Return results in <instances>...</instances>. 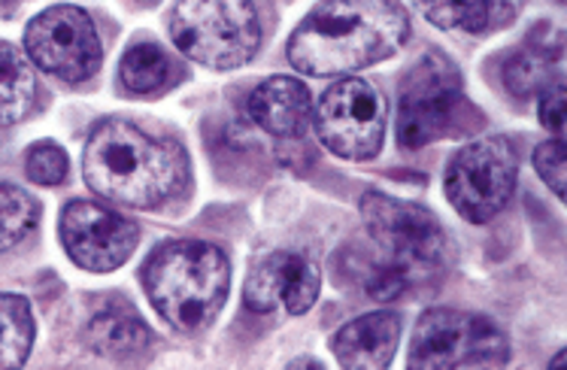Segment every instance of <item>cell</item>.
I'll return each instance as SVG.
<instances>
[{"instance_id": "cell-27", "label": "cell", "mask_w": 567, "mask_h": 370, "mask_svg": "<svg viewBox=\"0 0 567 370\" xmlns=\"http://www.w3.org/2000/svg\"><path fill=\"white\" fill-rule=\"evenodd\" d=\"M561 364H565V349H561V352H558L556 359L549 361V368H561Z\"/></svg>"}, {"instance_id": "cell-25", "label": "cell", "mask_w": 567, "mask_h": 370, "mask_svg": "<svg viewBox=\"0 0 567 370\" xmlns=\"http://www.w3.org/2000/svg\"><path fill=\"white\" fill-rule=\"evenodd\" d=\"M406 282L410 279L404 277V270H398L394 265H385L368 279V291H371L377 301H394L406 289Z\"/></svg>"}, {"instance_id": "cell-1", "label": "cell", "mask_w": 567, "mask_h": 370, "mask_svg": "<svg viewBox=\"0 0 567 370\" xmlns=\"http://www.w3.org/2000/svg\"><path fill=\"white\" fill-rule=\"evenodd\" d=\"M410 34L398 0H322L289 40V61L307 76H343L392 59Z\"/></svg>"}, {"instance_id": "cell-18", "label": "cell", "mask_w": 567, "mask_h": 370, "mask_svg": "<svg viewBox=\"0 0 567 370\" xmlns=\"http://www.w3.org/2000/svg\"><path fill=\"white\" fill-rule=\"evenodd\" d=\"M118 76L125 82L127 92H158L171 80V61L155 43H137L125 52V59L118 64Z\"/></svg>"}, {"instance_id": "cell-3", "label": "cell", "mask_w": 567, "mask_h": 370, "mask_svg": "<svg viewBox=\"0 0 567 370\" xmlns=\"http://www.w3.org/2000/svg\"><path fill=\"white\" fill-rule=\"evenodd\" d=\"M231 286V265L219 246L204 240H171L143 267V289L164 322L195 335L219 316Z\"/></svg>"}, {"instance_id": "cell-23", "label": "cell", "mask_w": 567, "mask_h": 370, "mask_svg": "<svg viewBox=\"0 0 567 370\" xmlns=\"http://www.w3.org/2000/svg\"><path fill=\"white\" fill-rule=\"evenodd\" d=\"M534 167H537V174L544 179L553 192H556L561 201L567 195V176H565V140L553 137L546 140L537 146L534 152Z\"/></svg>"}, {"instance_id": "cell-14", "label": "cell", "mask_w": 567, "mask_h": 370, "mask_svg": "<svg viewBox=\"0 0 567 370\" xmlns=\"http://www.w3.org/2000/svg\"><path fill=\"white\" fill-rule=\"evenodd\" d=\"M249 116L274 137H301L313 116V97L301 80L270 76L249 97Z\"/></svg>"}, {"instance_id": "cell-16", "label": "cell", "mask_w": 567, "mask_h": 370, "mask_svg": "<svg viewBox=\"0 0 567 370\" xmlns=\"http://www.w3.org/2000/svg\"><path fill=\"white\" fill-rule=\"evenodd\" d=\"M34 347V316L22 295H0V370L22 368Z\"/></svg>"}, {"instance_id": "cell-10", "label": "cell", "mask_w": 567, "mask_h": 370, "mask_svg": "<svg viewBox=\"0 0 567 370\" xmlns=\"http://www.w3.org/2000/svg\"><path fill=\"white\" fill-rule=\"evenodd\" d=\"M462 106V80L443 55H429L410 70L398 101V140L404 150H422L446 134Z\"/></svg>"}, {"instance_id": "cell-5", "label": "cell", "mask_w": 567, "mask_h": 370, "mask_svg": "<svg viewBox=\"0 0 567 370\" xmlns=\"http://www.w3.org/2000/svg\"><path fill=\"white\" fill-rule=\"evenodd\" d=\"M509 343L498 325L462 310H429L416 325L410 368L419 370H464L504 368Z\"/></svg>"}, {"instance_id": "cell-4", "label": "cell", "mask_w": 567, "mask_h": 370, "mask_svg": "<svg viewBox=\"0 0 567 370\" xmlns=\"http://www.w3.org/2000/svg\"><path fill=\"white\" fill-rule=\"evenodd\" d=\"M171 37L186 59L213 70H234L258 52L261 24L252 0H179Z\"/></svg>"}, {"instance_id": "cell-11", "label": "cell", "mask_w": 567, "mask_h": 370, "mask_svg": "<svg viewBox=\"0 0 567 370\" xmlns=\"http://www.w3.org/2000/svg\"><path fill=\"white\" fill-rule=\"evenodd\" d=\"M137 225L94 201H73L61 213V244L73 265L92 274H110L137 249Z\"/></svg>"}, {"instance_id": "cell-2", "label": "cell", "mask_w": 567, "mask_h": 370, "mask_svg": "<svg viewBox=\"0 0 567 370\" xmlns=\"http://www.w3.org/2000/svg\"><path fill=\"white\" fill-rule=\"evenodd\" d=\"M82 176L94 195L122 207L150 209L183 192L188 158L174 140L150 137L125 119H106L85 143Z\"/></svg>"}, {"instance_id": "cell-6", "label": "cell", "mask_w": 567, "mask_h": 370, "mask_svg": "<svg viewBox=\"0 0 567 370\" xmlns=\"http://www.w3.org/2000/svg\"><path fill=\"white\" fill-rule=\"evenodd\" d=\"M361 216L377 246L389 255V265L404 270L406 279L437 270L446 261V232L425 207L368 192L361 197Z\"/></svg>"}, {"instance_id": "cell-12", "label": "cell", "mask_w": 567, "mask_h": 370, "mask_svg": "<svg viewBox=\"0 0 567 370\" xmlns=\"http://www.w3.org/2000/svg\"><path fill=\"white\" fill-rule=\"evenodd\" d=\"M319 286L313 261L298 253H274L252 270L244 298L252 312H270L277 304H286V310L303 316L319 298Z\"/></svg>"}, {"instance_id": "cell-17", "label": "cell", "mask_w": 567, "mask_h": 370, "mask_svg": "<svg viewBox=\"0 0 567 370\" xmlns=\"http://www.w3.org/2000/svg\"><path fill=\"white\" fill-rule=\"evenodd\" d=\"M150 328L140 322L137 316H127V312H101L89 325V343L94 352H104V356H134L140 349L150 347Z\"/></svg>"}, {"instance_id": "cell-13", "label": "cell", "mask_w": 567, "mask_h": 370, "mask_svg": "<svg viewBox=\"0 0 567 370\" xmlns=\"http://www.w3.org/2000/svg\"><path fill=\"white\" fill-rule=\"evenodd\" d=\"M401 340V319L394 312H368L343 325L331 340L337 361L349 370H382L394 359Z\"/></svg>"}, {"instance_id": "cell-20", "label": "cell", "mask_w": 567, "mask_h": 370, "mask_svg": "<svg viewBox=\"0 0 567 370\" xmlns=\"http://www.w3.org/2000/svg\"><path fill=\"white\" fill-rule=\"evenodd\" d=\"M37 219H40V204L34 197L16 185L0 183V253L22 244Z\"/></svg>"}, {"instance_id": "cell-28", "label": "cell", "mask_w": 567, "mask_h": 370, "mask_svg": "<svg viewBox=\"0 0 567 370\" xmlns=\"http://www.w3.org/2000/svg\"><path fill=\"white\" fill-rule=\"evenodd\" d=\"M558 3H565V0H558Z\"/></svg>"}, {"instance_id": "cell-21", "label": "cell", "mask_w": 567, "mask_h": 370, "mask_svg": "<svg viewBox=\"0 0 567 370\" xmlns=\"http://www.w3.org/2000/svg\"><path fill=\"white\" fill-rule=\"evenodd\" d=\"M419 12L446 31H480L488 22L492 0H416Z\"/></svg>"}, {"instance_id": "cell-19", "label": "cell", "mask_w": 567, "mask_h": 370, "mask_svg": "<svg viewBox=\"0 0 567 370\" xmlns=\"http://www.w3.org/2000/svg\"><path fill=\"white\" fill-rule=\"evenodd\" d=\"M556 55L558 52H546V49H525L516 59H509L507 68H504L509 92L519 94V97L544 92L549 82L558 80Z\"/></svg>"}, {"instance_id": "cell-8", "label": "cell", "mask_w": 567, "mask_h": 370, "mask_svg": "<svg viewBox=\"0 0 567 370\" xmlns=\"http://www.w3.org/2000/svg\"><path fill=\"white\" fill-rule=\"evenodd\" d=\"M385 101L368 80H340L316 106V134L328 152L347 162H368L385 140Z\"/></svg>"}, {"instance_id": "cell-26", "label": "cell", "mask_w": 567, "mask_h": 370, "mask_svg": "<svg viewBox=\"0 0 567 370\" xmlns=\"http://www.w3.org/2000/svg\"><path fill=\"white\" fill-rule=\"evenodd\" d=\"M289 368H319V370H322V361H310V359H301V361H291Z\"/></svg>"}, {"instance_id": "cell-22", "label": "cell", "mask_w": 567, "mask_h": 370, "mask_svg": "<svg viewBox=\"0 0 567 370\" xmlns=\"http://www.w3.org/2000/svg\"><path fill=\"white\" fill-rule=\"evenodd\" d=\"M68 152L61 150L59 143H34L28 150V158H24V171H28V179L37 185H59L64 183L68 176Z\"/></svg>"}, {"instance_id": "cell-15", "label": "cell", "mask_w": 567, "mask_h": 370, "mask_svg": "<svg viewBox=\"0 0 567 370\" xmlns=\"http://www.w3.org/2000/svg\"><path fill=\"white\" fill-rule=\"evenodd\" d=\"M37 80L31 61L10 43H0V125L22 122L34 106Z\"/></svg>"}, {"instance_id": "cell-9", "label": "cell", "mask_w": 567, "mask_h": 370, "mask_svg": "<svg viewBox=\"0 0 567 370\" xmlns=\"http://www.w3.org/2000/svg\"><path fill=\"white\" fill-rule=\"evenodd\" d=\"M24 52L37 68L64 82H82L104 61L101 37L89 12L70 3L49 7L24 31Z\"/></svg>"}, {"instance_id": "cell-7", "label": "cell", "mask_w": 567, "mask_h": 370, "mask_svg": "<svg viewBox=\"0 0 567 370\" xmlns=\"http://www.w3.org/2000/svg\"><path fill=\"white\" fill-rule=\"evenodd\" d=\"M519 176L516 150L504 137H486L467 143L455 152L446 167V197L458 216L474 225L495 219L507 207Z\"/></svg>"}, {"instance_id": "cell-24", "label": "cell", "mask_w": 567, "mask_h": 370, "mask_svg": "<svg viewBox=\"0 0 567 370\" xmlns=\"http://www.w3.org/2000/svg\"><path fill=\"white\" fill-rule=\"evenodd\" d=\"M540 122L565 140V80H553L540 94Z\"/></svg>"}]
</instances>
